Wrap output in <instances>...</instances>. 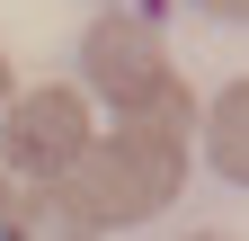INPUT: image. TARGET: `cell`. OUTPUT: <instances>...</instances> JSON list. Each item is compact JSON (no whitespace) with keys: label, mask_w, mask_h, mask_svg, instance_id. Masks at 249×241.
Listing matches in <instances>:
<instances>
[{"label":"cell","mask_w":249,"mask_h":241,"mask_svg":"<svg viewBox=\"0 0 249 241\" xmlns=\"http://www.w3.org/2000/svg\"><path fill=\"white\" fill-rule=\"evenodd\" d=\"M178 188H187V143L160 134V125H116V134H98L71 170L53 179V197L71 205L89 232H107V223H116V232H124V223H151Z\"/></svg>","instance_id":"1"},{"label":"cell","mask_w":249,"mask_h":241,"mask_svg":"<svg viewBox=\"0 0 249 241\" xmlns=\"http://www.w3.org/2000/svg\"><path fill=\"white\" fill-rule=\"evenodd\" d=\"M169 80L178 72H169V45H160V18L151 9L89 18V36H80V99H107L116 125H124V116H142Z\"/></svg>","instance_id":"2"},{"label":"cell","mask_w":249,"mask_h":241,"mask_svg":"<svg viewBox=\"0 0 249 241\" xmlns=\"http://www.w3.org/2000/svg\"><path fill=\"white\" fill-rule=\"evenodd\" d=\"M89 143H98V125H89V99H80L71 80L9 89V107H0V161H9V179L53 188V179L71 170Z\"/></svg>","instance_id":"3"},{"label":"cell","mask_w":249,"mask_h":241,"mask_svg":"<svg viewBox=\"0 0 249 241\" xmlns=\"http://www.w3.org/2000/svg\"><path fill=\"white\" fill-rule=\"evenodd\" d=\"M196 125H205V161L223 170L231 188H249V80H231L223 99L196 116Z\"/></svg>","instance_id":"4"},{"label":"cell","mask_w":249,"mask_h":241,"mask_svg":"<svg viewBox=\"0 0 249 241\" xmlns=\"http://www.w3.org/2000/svg\"><path fill=\"white\" fill-rule=\"evenodd\" d=\"M0 241H98V232H89L53 188H27V197H9V215H0Z\"/></svg>","instance_id":"5"},{"label":"cell","mask_w":249,"mask_h":241,"mask_svg":"<svg viewBox=\"0 0 249 241\" xmlns=\"http://www.w3.org/2000/svg\"><path fill=\"white\" fill-rule=\"evenodd\" d=\"M205 18H231V27H249V0H196Z\"/></svg>","instance_id":"6"},{"label":"cell","mask_w":249,"mask_h":241,"mask_svg":"<svg viewBox=\"0 0 249 241\" xmlns=\"http://www.w3.org/2000/svg\"><path fill=\"white\" fill-rule=\"evenodd\" d=\"M9 197H18V179H9V161H0V215H9Z\"/></svg>","instance_id":"7"},{"label":"cell","mask_w":249,"mask_h":241,"mask_svg":"<svg viewBox=\"0 0 249 241\" xmlns=\"http://www.w3.org/2000/svg\"><path fill=\"white\" fill-rule=\"evenodd\" d=\"M0 107H9V54H0Z\"/></svg>","instance_id":"8"},{"label":"cell","mask_w":249,"mask_h":241,"mask_svg":"<svg viewBox=\"0 0 249 241\" xmlns=\"http://www.w3.org/2000/svg\"><path fill=\"white\" fill-rule=\"evenodd\" d=\"M187 241H231V232H187Z\"/></svg>","instance_id":"9"}]
</instances>
